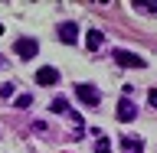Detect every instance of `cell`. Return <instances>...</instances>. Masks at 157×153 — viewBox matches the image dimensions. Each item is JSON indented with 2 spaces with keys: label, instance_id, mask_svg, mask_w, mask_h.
Here are the masks:
<instances>
[{
  "label": "cell",
  "instance_id": "1",
  "mask_svg": "<svg viewBox=\"0 0 157 153\" xmlns=\"http://www.w3.org/2000/svg\"><path fill=\"white\" fill-rule=\"evenodd\" d=\"M75 98L82 101V104H88V107H98V104H101V95H98L95 85H82V82H78V85H75Z\"/></svg>",
  "mask_w": 157,
  "mask_h": 153
},
{
  "label": "cell",
  "instance_id": "2",
  "mask_svg": "<svg viewBox=\"0 0 157 153\" xmlns=\"http://www.w3.org/2000/svg\"><path fill=\"white\" fill-rule=\"evenodd\" d=\"M111 59H115L118 65H124V68H144V59L134 56V52H128V49H111Z\"/></svg>",
  "mask_w": 157,
  "mask_h": 153
},
{
  "label": "cell",
  "instance_id": "3",
  "mask_svg": "<svg viewBox=\"0 0 157 153\" xmlns=\"http://www.w3.org/2000/svg\"><path fill=\"white\" fill-rule=\"evenodd\" d=\"M134 117H137V104L128 95H121V101H118V121H121V124H131Z\"/></svg>",
  "mask_w": 157,
  "mask_h": 153
},
{
  "label": "cell",
  "instance_id": "4",
  "mask_svg": "<svg viewBox=\"0 0 157 153\" xmlns=\"http://www.w3.org/2000/svg\"><path fill=\"white\" fill-rule=\"evenodd\" d=\"M13 49H17V56H20V59H33V56L39 52V42H36V39H26V36H23V39H17V42H13Z\"/></svg>",
  "mask_w": 157,
  "mask_h": 153
},
{
  "label": "cell",
  "instance_id": "5",
  "mask_svg": "<svg viewBox=\"0 0 157 153\" xmlns=\"http://www.w3.org/2000/svg\"><path fill=\"white\" fill-rule=\"evenodd\" d=\"M59 39H62V42H69V46H72V42H78V23H75V20L59 23Z\"/></svg>",
  "mask_w": 157,
  "mask_h": 153
},
{
  "label": "cell",
  "instance_id": "6",
  "mask_svg": "<svg viewBox=\"0 0 157 153\" xmlns=\"http://www.w3.org/2000/svg\"><path fill=\"white\" fill-rule=\"evenodd\" d=\"M56 82H59V68L46 65V68H39V72H36V85L46 88V85H56Z\"/></svg>",
  "mask_w": 157,
  "mask_h": 153
},
{
  "label": "cell",
  "instance_id": "7",
  "mask_svg": "<svg viewBox=\"0 0 157 153\" xmlns=\"http://www.w3.org/2000/svg\"><path fill=\"white\" fill-rule=\"evenodd\" d=\"M85 46L92 49V52H98V49L105 46V33H101V29H88L85 33Z\"/></svg>",
  "mask_w": 157,
  "mask_h": 153
},
{
  "label": "cell",
  "instance_id": "8",
  "mask_svg": "<svg viewBox=\"0 0 157 153\" xmlns=\"http://www.w3.org/2000/svg\"><path fill=\"white\" fill-rule=\"evenodd\" d=\"M49 111H52V114H72L66 98H52V101H49Z\"/></svg>",
  "mask_w": 157,
  "mask_h": 153
},
{
  "label": "cell",
  "instance_id": "9",
  "mask_svg": "<svg viewBox=\"0 0 157 153\" xmlns=\"http://www.w3.org/2000/svg\"><path fill=\"white\" fill-rule=\"evenodd\" d=\"M121 147H124V153H144V150H141V140H134V137H124Z\"/></svg>",
  "mask_w": 157,
  "mask_h": 153
},
{
  "label": "cell",
  "instance_id": "10",
  "mask_svg": "<svg viewBox=\"0 0 157 153\" xmlns=\"http://www.w3.org/2000/svg\"><path fill=\"white\" fill-rule=\"evenodd\" d=\"M134 10H144V13H157V3H147V0H134Z\"/></svg>",
  "mask_w": 157,
  "mask_h": 153
},
{
  "label": "cell",
  "instance_id": "11",
  "mask_svg": "<svg viewBox=\"0 0 157 153\" xmlns=\"http://www.w3.org/2000/svg\"><path fill=\"white\" fill-rule=\"evenodd\" d=\"M111 150V140H108V137H98L95 140V153H108Z\"/></svg>",
  "mask_w": 157,
  "mask_h": 153
},
{
  "label": "cell",
  "instance_id": "12",
  "mask_svg": "<svg viewBox=\"0 0 157 153\" xmlns=\"http://www.w3.org/2000/svg\"><path fill=\"white\" fill-rule=\"evenodd\" d=\"M29 104H33V95H20L17 98V107H29Z\"/></svg>",
  "mask_w": 157,
  "mask_h": 153
},
{
  "label": "cell",
  "instance_id": "13",
  "mask_svg": "<svg viewBox=\"0 0 157 153\" xmlns=\"http://www.w3.org/2000/svg\"><path fill=\"white\" fill-rule=\"evenodd\" d=\"M147 101H151V107H157V88L151 91V98H147Z\"/></svg>",
  "mask_w": 157,
  "mask_h": 153
},
{
  "label": "cell",
  "instance_id": "14",
  "mask_svg": "<svg viewBox=\"0 0 157 153\" xmlns=\"http://www.w3.org/2000/svg\"><path fill=\"white\" fill-rule=\"evenodd\" d=\"M0 65H3V56H0Z\"/></svg>",
  "mask_w": 157,
  "mask_h": 153
}]
</instances>
